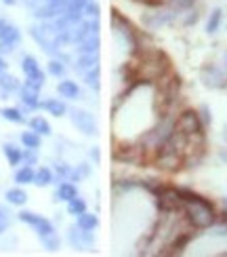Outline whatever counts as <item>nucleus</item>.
<instances>
[{"label": "nucleus", "instance_id": "nucleus-1", "mask_svg": "<svg viewBox=\"0 0 227 257\" xmlns=\"http://www.w3.org/2000/svg\"><path fill=\"white\" fill-rule=\"evenodd\" d=\"M181 196H183V213H185V219L191 228L206 230L214 226L217 213H214V207L206 198L200 194H193L189 190H181Z\"/></svg>", "mask_w": 227, "mask_h": 257}, {"label": "nucleus", "instance_id": "nucleus-2", "mask_svg": "<svg viewBox=\"0 0 227 257\" xmlns=\"http://www.w3.org/2000/svg\"><path fill=\"white\" fill-rule=\"evenodd\" d=\"M175 128L177 131H181L183 135H200L204 131V124L200 120V116L198 112H193V110H185V112H181L179 114V118L175 120Z\"/></svg>", "mask_w": 227, "mask_h": 257}, {"label": "nucleus", "instance_id": "nucleus-3", "mask_svg": "<svg viewBox=\"0 0 227 257\" xmlns=\"http://www.w3.org/2000/svg\"><path fill=\"white\" fill-rule=\"evenodd\" d=\"M70 118H72V124L78 128V131H82L86 137H95L97 135V118L91 112L74 108L70 112Z\"/></svg>", "mask_w": 227, "mask_h": 257}, {"label": "nucleus", "instance_id": "nucleus-4", "mask_svg": "<svg viewBox=\"0 0 227 257\" xmlns=\"http://www.w3.org/2000/svg\"><path fill=\"white\" fill-rule=\"evenodd\" d=\"M19 219L28 223V226H32L36 232H38V236H47V234H53L55 232V226H53V221H49L45 215H38V213H32V211H21L19 213Z\"/></svg>", "mask_w": 227, "mask_h": 257}, {"label": "nucleus", "instance_id": "nucleus-5", "mask_svg": "<svg viewBox=\"0 0 227 257\" xmlns=\"http://www.w3.org/2000/svg\"><path fill=\"white\" fill-rule=\"evenodd\" d=\"M200 78H202V82L206 84L208 89H223V87H227V74H225V70H221L219 66H214V63H208V66H204L200 70Z\"/></svg>", "mask_w": 227, "mask_h": 257}, {"label": "nucleus", "instance_id": "nucleus-6", "mask_svg": "<svg viewBox=\"0 0 227 257\" xmlns=\"http://www.w3.org/2000/svg\"><path fill=\"white\" fill-rule=\"evenodd\" d=\"M68 242L74 249H86V247H93L95 244V236L89 230H80L78 226H72L68 230Z\"/></svg>", "mask_w": 227, "mask_h": 257}, {"label": "nucleus", "instance_id": "nucleus-7", "mask_svg": "<svg viewBox=\"0 0 227 257\" xmlns=\"http://www.w3.org/2000/svg\"><path fill=\"white\" fill-rule=\"evenodd\" d=\"M177 17V11H156V13H147L143 15V24L149 28V30H158L160 26H166V24H172Z\"/></svg>", "mask_w": 227, "mask_h": 257}, {"label": "nucleus", "instance_id": "nucleus-8", "mask_svg": "<svg viewBox=\"0 0 227 257\" xmlns=\"http://www.w3.org/2000/svg\"><path fill=\"white\" fill-rule=\"evenodd\" d=\"M57 91L61 97H66V99H80V87H78V82H74V80H68V78H61L59 84H57Z\"/></svg>", "mask_w": 227, "mask_h": 257}, {"label": "nucleus", "instance_id": "nucleus-9", "mask_svg": "<svg viewBox=\"0 0 227 257\" xmlns=\"http://www.w3.org/2000/svg\"><path fill=\"white\" fill-rule=\"evenodd\" d=\"M40 108L45 110L47 114L51 116H55V118H61V116H66L68 114V105L63 103L61 99H45V101H40Z\"/></svg>", "mask_w": 227, "mask_h": 257}, {"label": "nucleus", "instance_id": "nucleus-10", "mask_svg": "<svg viewBox=\"0 0 227 257\" xmlns=\"http://www.w3.org/2000/svg\"><path fill=\"white\" fill-rule=\"evenodd\" d=\"M21 40V34L15 26H11L9 21H0V42H9V45H17Z\"/></svg>", "mask_w": 227, "mask_h": 257}, {"label": "nucleus", "instance_id": "nucleus-11", "mask_svg": "<svg viewBox=\"0 0 227 257\" xmlns=\"http://www.w3.org/2000/svg\"><path fill=\"white\" fill-rule=\"evenodd\" d=\"M74 196H78V188L74 186V181H68V179L59 181V188H57V192H55V198L68 202V200H72Z\"/></svg>", "mask_w": 227, "mask_h": 257}, {"label": "nucleus", "instance_id": "nucleus-12", "mask_svg": "<svg viewBox=\"0 0 227 257\" xmlns=\"http://www.w3.org/2000/svg\"><path fill=\"white\" fill-rule=\"evenodd\" d=\"M76 226H78L80 230H89V232H95L97 228H99V217H97L95 213L84 211V213H80V215L76 217Z\"/></svg>", "mask_w": 227, "mask_h": 257}, {"label": "nucleus", "instance_id": "nucleus-13", "mask_svg": "<svg viewBox=\"0 0 227 257\" xmlns=\"http://www.w3.org/2000/svg\"><path fill=\"white\" fill-rule=\"evenodd\" d=\"M21 103L30 110H36L40 108V99H38V91L36 89H30V87H21Z\"/></svg>", "mask_w": 227, "mask_h": 257}, {"label": "nucleus", "instance_id": "nucleus-14", "mask_svg": "<svg viewBox=\"0 0 227 257\" xmlns=\"http://www.w3.org/2000/svg\"><path fill=\"white\" fill-rule=\"evenodd\" d=\"M53 181H55V173H53V169H49V167H40V169H36L34 186H38V188H47V186L53 184Z\"/></svg>", "mask_w": 227, "mask_h": 257}, {"label": "nucleus", "instance_id": "nucleus-15", "mask_svg": "<svg viewBox=\"0 0 227 257\" xmlns=\"http://www.w3.org/2000/svg\"><path fill=\"white\" fill-rule=\"evenodd\" d=\"M3 152H5V156L9 160V165L17 167L19 163H24V150L17 148L15 144H5L3 146Z\"/></svg>", "mask_w": 227, "mask_h": 257}, {"label": "nucleus", "instance_id": "nucleus-16", "mask_svg": "<svg viewBox=\"0 0 227 257\" xmlns=\"http://www.w3.org/2000/svg\"><path fill=\"white\" fill-rule=\"evenodd\" d=\"M34 175H36L34 167L26 165V167H21V169H17V171H15V181H17L19 186H28V184H34Z\"/></svg>", "mask_w": 227, "mask_h": 257}, {"label": "nucleus", "instance_id": "nucleus-17", "mask_svg": "<svg viewBox=\"0 0 227 257\" xmlns=\"http://www.w3.org/2000/svg\"><path fill=\"white\" fill-rule=\"evenodd\" d=\"M28 124L32 131H36L38 135H51V122L47 118H42V116H32Z\"/></svg>", "mask_w": 227, "mask_h": 257}, {"label": "nucleus", "instance_id": "nucleus-18", "mask_svg": "<svg viewBox=\"0 0 227 257\" xmlns=\"http://www.w3.org/2000/svg\"><path fill=\"white\" fill-rule=\"evenodd\" d=\"M7 200L15 207H24L28 202V194H26V190H21V188H11L7 192Z\"/></svg>", "mask_w": 227, "mask_h": 257}, {"label": "nucleus", "instance_id": "nucleus-19", "mask_svg": "<svg viewBox=\"0 0 227 257\" xmlns=\"http://www.w3.org/2000/svg\"><path fill=\"white\" fill-rule=\"evenodd\" d=\"M84 211H89V205H86V200L82 196H74L72 200H68V213L70 215L78 217L80 213H84Z\"/></svg>", "mask_w": 227, "mask_h": 257}, {"label": "nucleus", "instance_id": "nucleus-20", "mask_svg": "<svg viewBox=\"0 0 227 257\" xmlns=\"http://www.w3.org/2000/svg\"><path fill=\"white\" fill-rule=\"evenodd\" d=\"M221 19H223V11L221 9H214L208 21H206V34H217L219 28H221Z\"/></svg>", "mask_w": 227, "mask_h": 257}, {"label": "nucleus", "instance_id": "nucleus-21", "mask_svg": "<svg viewBox=\"0 0 227 257\" xmlns=\"http://www.w3.org/2000/svg\"><path fill=\"white\" fill-rule=\"evenodd\" d=\"M42 135H38L36 131H24L21 133V144H24V148H34V150H38L40 148V144H42V139H40Z\"/></svg>", "mask_w": 227, "mask_h": 257}, {"label": "nucleus", "instance_id": "nucleus-22", "mask_svg": "<svg viewBox=\"0 0 227 257\" xmlns=\"http://www.w3.org/2000/svg\"><path fill=\"white\" fill-rule=\"evenodd\" d=\"M0 89L7 91V93H13V91H21V84L17 82L15 76H11V74H0Z\"/></svg>", "mask_w": 227, "mask_h": 257}, {"label": "nucleus", "instance_id": "nucleus-23", "mask_svg": "<svg viewBox=\"0 0 227 257\" xmlns=\"http://www.w3.org/2000/svg\"><path fill=\"white\" fill-rule=\"evenodd\" d=\"M21 70H24L26 76H32V74L40 72V66H38V59L34 55H26L21 59Z\"/></svg>", "mask_w": 227, "mask_h": 257}, {"label": "nucleus", "instance_id": "nucleus-24", "mask_svg": "<svg viewBox=\"0 0 227 257\" xmlns=\"http://www.w3.org/2000/svg\"><path fill=\"white\" fill-rule=\"evenodd\" d=\"M28 80H26V87H30V89H36V91H40L42 87H45V72H36V74H32V76H26Z\"/></svg>", "mask_w": 227, "mask_h": 257}, {"label": "nucleus", "instance_id": "nucleus-25", "mask_svg": "<svg viewBox=\"0 0 227 257\" xmlns=\"http://www.w3.org/2000/svg\"><path fill=\"white\" fill-rule=\"evenodd\" d=\"M3 116H5L9 122H15V124H21V122L26 120L24 112L17 110V108H5V110H3Z\"/></svg>", "mask_w": 227, "mask_h": 257}, {"label": "nucleus", "instance_id": "nucleus-26", "mask_svg": "<svg viewBox=\"0 0 227 257\" xmlns=\"http://www.w3.org/2000/svg\"><path fill=\"white\" fill-rule=\"evenodd\" d=\"M42 244H45V249H49V251H57V249L61 247V238L57 236L55 232H53V234H47V236H42Z\"/></svg>", "mask_w": 227, "mask_h": 257}, {"label": "nucleus", "instance_id": "nucleus-27", "mask_svg": "<svg viewBox=\"0 0 227 257\" xmlns=\"http://www.w3.org/2000/svg\"><path fill=\"white\" fill-rule=\"evenodd\" d=\"M47 70H49L51 76H55V78H63V74H66V66H63L61 61H55V59L47 63Z\"/></svg>", "mask_w": 227, "mask_h": 257}, {"label": "nucleus", "instance_id": "nucleus-28", "mask_svg": "<svg viewBox=\"0 0 227 257\" xmlns=\"http://www.w3.org/2000/svg\"><path fill=\"white\" fill-rule=\"evenodd\" d=\"M24 163L30 165V167H34V165L38 163V150H34V148H26V150H24Z\"/></svg>", "mask_w": 227, "mask_h": 257}, {"label": "nucleus", "instance_id": "nucleus-29", "mask_svg": "<svg viewBox=\"0 0 227 257\" xmlns=\"http://www.w3.org/2000/svg\"><path fill=\"white\" fill-rule=\"evenodd\" d=\"M198 116H200V120H202V124L204 126H208L210 122H212V116H210V108L206 103H202L200 105V110H198Z\"/></svg>", "mask_w": 227, "mask_h": 257}, {"label": "nucleus", "instance_id": "nucleus-30", "mask_svg": "<svg viewBox=\"0 0 227 257\" xmlns=\"http://www.w3.org/2000/svg\"><path fill=\"white\" fill-rule=\"evenodd\" d=\"M193 3H196V0H170V7H172V11H187L193 7Z\"/></svg>", "mask_w": 227, "mask_h": 257}, {"label": "nucleus", "instance_id": "nucleus-31", "mask_svg": "<svg viewBox=\"0 0 227 257\" xmlns=\"http://www.w3.org/2000/svg\"><path fill=\"white\" fill-rule=\"evenodd\" d=\"M76 173H78V177L82 179V177H89L91 175V165H78V167H76Z\"/></svg>", "mask_w": 227, "mask_h": 257}, {"label": "nucleus", "instance_id": "nucleus-32", "mask_svg": "<svg viewBox=\"0 0 227 257\" xmlns=\"http://www.w3.org/2000/svg\"><path fill=\"white\" fill-rule=\"evenodd\" d=\"M7 228H9V217H7L5 211H0V234H3Z\"/></svg>", "mask_w": 227, "mask_h": 257}, {"label": "nucleus", "instance_id": "nucleus-33", "mask_svg": "<svg viewBox=\"0 0 227 257\" xmlns=\"http://www.w3.org/2000/svg\"><path fill=\"white\" fill-rule=\"evenodd\" d=\"M89 156H91L93 163H99V160H101V152H99L97 148H91V150H89Z\"/></svg>", "mask_w": 227, "mask_h": 257}, {"label": "nucleus", "instance_id": "nucleus-34", "mask_svg": "<svg viewBox=\"0 0 227 257\" xmlns=\"http://www.w3.org/2000/svg\"><path fill=\"white\" fill-rule=\"evenodd\" d=\"M5 70H7V61H5L3 57H0V74H3Z\"/></svg>", "mask_w": 227, "mask_h": 257}, {"label": "nucleus", "instance_id": "nucleus-35", "mask_svg": "<svg viewBox=\"0 0 227 257\" xmlns=\"http://www.w3.org/2000/svg\"><path fill=\"white\" fill-rule=\"evenodd\" d=\"M221 221H223L225 226H227V211H225V213H221Z\"/></svg>", "mask_w": 227, "mask_h": 257}, {"label": "nucleus", "instance_id": "nucleus-36", "mask_svg": "<svg viewBox=\"0 0 227 257\" xmlns=\"http://www.w3.org/2000/svg\"><path fill=\"white\" fill-rule=\"evenodd\" d=\"M223 139L227 142V124H225V128H223Z\"/></svg>", "mask_w": 227, "mask_h": 257}, {"label": "nucleus", "instance_id": "nucleus-37", "mask_svg": "<svg viewBox=\"0 0 227 257\" xmlns=\"http://www.w3.org/2000/svg\"><path fill=\"white\" fill-rule=\"evenodd\" d=\"M223 63H225V70H227V51H225V55H223Z\"/></svg>", "mask_w": 227, "mask_h": 257}, {"label": "nucleus", "instance_id": "nucleus-38", "mask_svg": "<svg viewBox=\"0 0 227 257\" xmlns=\"http://www.w3.org/2000/svg\"><path fill=\"white\" fill-rule=\"evenodd\" d=\"M221 158H223V160H225V163H227V152H223V154H221Z\"/></svg>", "mask_w": 227, "mask_h": 257}, {"label": "nucleus", "instance_id": "nucleus-39", "mask_svg": "<svg viewBox=\"0 0 227 257\" xmlns=\"http://www.w3.org/2000/svg\"><path fill=\"white\" fill-rule=\"evenodd\" d=\"M3 3H7V5H13V3H15V0H3Z\"/></svg>", "mask_w": 227, "mask_h": 257}, {"label": "nucleus", "instance_id": "nucleus-40", "mask_svg": "<svg viewBox=\"0 0 227 257\" xmlns=\"http://www.w3.org/2000/svg\"><path fill=\"white\" fill-rule=\"evenodd\" d=\"M223 207H225V211H227V198H223Z\"/></svg>", "mask_w": 227, "mask_h": 257}]
</instances>
